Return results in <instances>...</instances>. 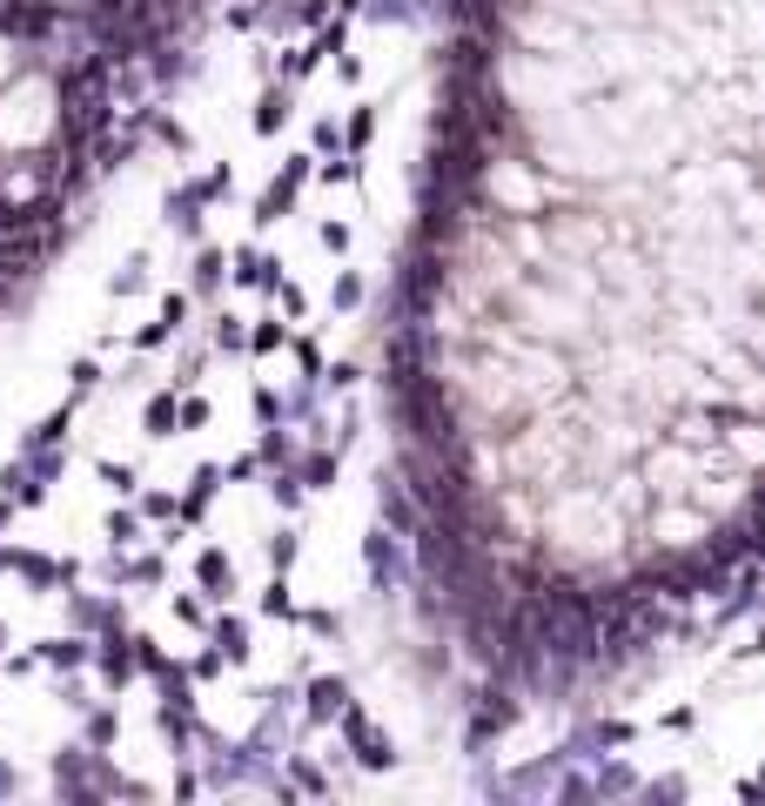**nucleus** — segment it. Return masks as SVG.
I'll list each match as a JSON object with an SVG mask.
<instances>
[{
	"label": "nucleus",
	"mask_w": 765,
	"mask_h": 806,
	"mask_svg": "<svg viewBox=\"0 0 765 806\" xmlns=\"http://www.w3.org/2000/svg\"><path fill=\"white\" fill-rule=\"evenodd\" d=\"M309 699H316V706H309L316 719H330V712H336V706H343L349 693H343V679H316V693H309Z\"/></svg>",
	"instance_id": "nucleus-1"
},
{
	"label": "nucleus",
	"mask_w": 765,
	"mask_h": 806,
	"mask_svg": "<svg viewBox=\"0 0 765 806\" xmlns=\"http://www.w3.org/2000/svg\"><path fill=\"white\" fill-rule=\"evenodd\" d=\"M282 114H289V108H282V95H275V88H269V95H262V108H256V128H262V135H269V128H275V122H282Z\"/></svg>",
	"instance_id": "nucleus-2"
},
{
	"label": "nucleus",
	"mask_w": 765,
	"mask_h": 806,
	"mask_svg": "<svg viewBox=\"0 0 765 806\" xmlns=\"http://www.w3.org/2000/svg\"><path fill=\"white\" fill-rule=\"evenodd\" d=\"M215 645L229 652V659H242V652H249V632H242V625H222V632H215Z\"/></svg>",
	"instance_id": "nucleus-3"
},
{
	"label": "nucleus",
	"mask_w": 765,
	"mask_h": 806,
	"mask_svg": "<svg viewBox=\"0 0 765 806\" xmlns=\"http://www.w3.org/2000/svg\"><path fill=\"white\" fill-rule=\"evenodd\" d=\"M101 478H108L114 491H128V484H135V471H128V464H101Z\"/></svg>",
	"instance_id": "nucleus-4"
}]
</instances>
